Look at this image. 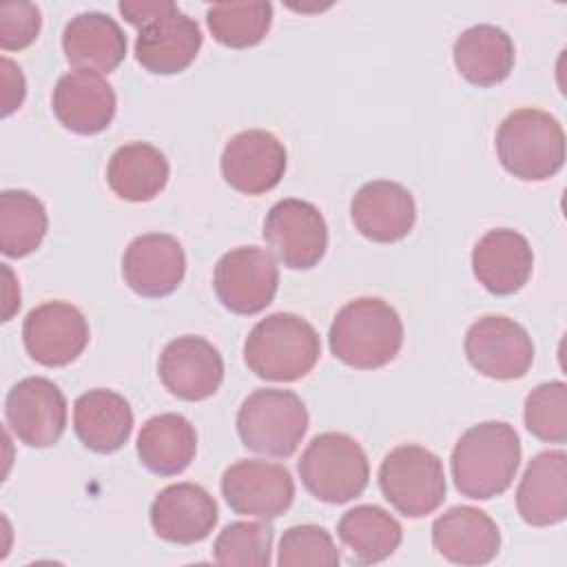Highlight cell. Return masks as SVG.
Segmentation results:
<instances>
[{
  "mask_svg": "<svg viewBox=\"0 0 567 567\" xmlns=\"http://www.w3.org/2000/svg\"><path fill=\"white\" fill-rule=\"evenodd\" d=\"M40 9L31 2L0 4V47L4 51L27 49L40 33Z\"/></svg>",
  "mask_w": 567,
  "mask_h": 567,
  "instance_id": "obj_35",
  "label": "cell"
},
{
  "mask_svg": "<svg viewBox=\"0 0 567 567\" xmlns=\"http://www.w3.org/2000/svg\"><path fill=\"white\" fill-rule=\"evenodd\" d=\"M2 270H4V277H7V286H4V319L2 321H9L11 315L20 308V290H18V284L13 286V275H11L9 266H4Z\"/></svg>",
  "mask_w": 567,
  "mask_h": 567,
  "instance_id": "obj_38",
  "label": "cell"
},
{
  "mask_svg": "<svg viewBox=\"0 0 567 567\" xmlns=\"http://www.w3.org/2000/svg\"><path fill=\"white\" fill-rule=\"evenodd\" d=\"M219 166L230 188L244 195H264L286 173V148L270 131L248 128L228 140Z\"/></svg>",
  "mask_w": 567,
  "mask_h": 567,
  "instance_id": "obj_15",
  "label": "cell"
},
{
  "mask_svg": "<svg viewBox=\"0 0 567 567\" xmlns=\"http://www.w3.org/2000/svg\"><path fill=\"white\" fill-rule=\"evenodd\" d=\"M516 509L527 525L547 527L567 516V454L545 450L536 454L518 483Z\"/></svg>",
  "mask_w": 567,
  "mask_h": 567,
  "instance_id": "obj_22",
  "label": "cell"
},
{
  "mask_svg": "<svg viewBox=\"0 0 567 567\" xmlns=\"http://www.w3.org/2000/svg\"><path fill=\"white\" fill-rule=\"evenodd\" d=\"M321 354L317 330L292 312H275L257 321L244 341V361L266 381H297Z\"/></svg>",
  "mask_w": 567,
  "mask_h": 567,
  "instance_id": "obj_3",
  "label": "cell"
},
{
  "mask_svg": "<svg viewBox=\"0 0 567 567\" xmlns=\"http://www.w3.org/2000/svg\"><path fill=\"white\" fill-rule=\"evenodd\" d=\"M62 49L71 66L102 75L122 64L126 55V35L106 13L84 11L66 22Z\"/></svg>",
  "mask_w": 567,
  "mask_h": 567,
  "instance_id": "obj_24",
  "label": "cell"
},
{
  "mask_svg": "<svg viewBox=\"0 0 567 567\" xmlns=\"http://www.w3.org/2000/svg\"><path fill=\"white\" fill-rule=\"evenodd\" d=\"M350 215L354 228L379 244H392L414 228L416 221V204L412 193L390 179H374L363 184L352 202Z\"/></svg>",
  "mask_w": 567,
  "mask_h": 567,
  "instance_id": "obj_18",
  "label": "cell"
},
{
  "mask_svg": "<svg viewBox=\"0 0 567 567\" xmlns=\"http://www.w3.org/2000/svg\"><path fill=\"white\" fill-rule=\"evenodd\" d=\"M0 66H2V115H11L16 109H20L27 93V84L16 62H11L9 58H2Z\"/></svg>",
  "mask_w": 567,
  "mask_h": 567,
  "instance_id": "obj_37",
  "label": "cell"
},
{
  "mask_svg": "<svg viewBox=\"0 0 567 567\" xmlns=\"http://www.w3.org/2000/svg\"><path fill=\"white\" fill-rule=\"evenodd\" d=\"M186 255L173 235L146 233L135 237L122 257V275L133 292L157 299L171 295L184 279Z\"/></svg>",
  "mask_w": 567,
  "mask_h": 567,
  "instance_id": "obj_16",
  "label": "cell"
},
{
  "mask_svg": "<svg viewBox=\"0 0 567 567\" xmlns=\"http://www.w3.org/2000/svg\"><path fill=\"white\" fill-rule=\"evenodd\" d=\"M215 498L197 483L164 487L151 505V525L162 540L193 545L204 540L217 525Z\"/></svg>",
  "mask_w": 567,
  "mask_h": 567,
  "instance_id": "obj_19",
  "label": "cell"
},
{
  "mask_svg": "<svg viewBox=\"0 0 567 567\" xmlns=\"http://www.w3.org/2000/svg\"><path fill=\"white\" fill-rule=\"evenodd\" d=\"M432 545L450 563L485 565L501 549V532L483 509L456 505L432 523Z\"/></svg>",
  "mask_w": 567,
  "mask_h": 567,
  "instance_id": "obj_20",
  "label": "cell"
},
{
  "mask_svg": "<svg viewBox=\"0 0 567 567\" xmlns=\"http://www.w3.org/2000/svg\"><path fill=\"white\" fill-rule=\"evenodd\" d=\"M197 452V434L182 414L151 416L137 434V456L142 465L157 476L184 472Z\"/></svg>",
  "mask_w": 567,
  "mask_h": 567,
  "instance_id": "obj_27",
  "label": "cell"
},
{
  "mask_svg": "<svg viewBox=\"0 0 567 567\" xmlns=\"http://www.w3.org/2000/svg\"><path fill=\"white\" fill-rule=\"evenodd\" d=\"M51 106L64 128L78 135H95L113 122L117 97L104 75L75 69L58 80Z\"/></svg>",
  "mask_w": 567,
  "mask_h": 567,
  "instance_id": "obj_17",
  "label": "cell"
},
{
  "mask_svg": "<svg viewBox=\"0 0 567 567\" xmlns=\"http://www.w3.org/2000/svg\"><path fill=\"white\" fill-rule=\"evenodd\" d=\"M120 13L124 16V20L133 27H146L151 24L153 20L171 13L173 9H177L175 2H155V0H122L117 4Z\"/></svg>",
  "mask_w": 567,
  "mask_h": 567,
  "instance_id": "obj_36",
  "label": "cell"
},
{
  "mask_svg": "<svg viewBox=\"0 0 567 567\" xmlns=\"http://www.w3.org/2000/svg\"><path fill=\"white\" fill-rule=\"evenodd\" d=\"M303 487L323 503L341 505L357 498L370 478L363 447L343 432L317 434L297 463Z\"/></svg>",
  "mask_w": 567,
  "mask_h": 567,
  "instance_id": "obj_5",
  "label": "cell"
},
{
  "mask_svg": "<svg viewBox=\"0 0 567 567\" xmlns=\"http://www.w3.org/2000/svg\"><path fill=\"white\" fill-rule=\"evenodd\" d=\"M73 430L84 447L97 454L117 452L133 432L128 401L106 388L80 394L73 403Z\"/></svg>",
  "mask_w": 567,
  "mask_h": 567,
  "instance_id": "obj_25",
  "label": "cell"
},
{
  "mask_svg": "<svg viewBox=\"0 0 567 567\" xmlns=\"http://www.w3.org/2000/svg\"><path fill=\"white\" fill-rule=\"evenodd\" d=\"M277 565L297 567V565H315V567H334L339 565V551L328 534V529L306 523L288 527L279 540Z\"/></svg>",
  "mask_w": 567,
  "mask_h": 567,
  "instance_id": "obj_34",
  "label": "cell"
},
{
  "mask_svg": "<svg viewBox=\"0 0 567 567\" xmlns=\"http://www.w3.org/2000/svg\"><path fill=\"white\" fill-rule=\"evenodd\" d=\"M237 432L244 447L286 458L297 452L308 432V410L290 390L261 388L244 399L237 412Z\"/></svg>",
  "mask_w": 567,
  "mask_h": 567,
  "instance_id": "obj_6",
  "label": "cell"
},
{
  "mask_svg": "<svg viewBox=\"0 0 567 567\" xmlns=\"http://www.w3.org/2000/svg\"><path fill=\"white\" fill-rule=\"evenodd\" d=\"M328 341L341 363L357 370H377L399 354L403 346V323L388 301L359 297L334 315Z\"/></svg>",
  "mask_w": 567,
  "mask_h": 567,
  "instance_id": "obj_2",
  "label": "cell"
},
{
  "mask_svg": "<svg viewBox=\"0 0 567 567\" xmlns=\"http://www.w3.org/2000/svg\"><path fill=\"white\" fill-rule=\"evenodd\" d=\"M4 416L20 443L29 447H49L64 434L66 399L51 379L27 377L9 390Z\"/></svg>",
  "mask_w": 567,
  "mask_h": 567,
  "instance_id": "obj_12",
  "label": "cell"
},
{
  "mask_svg": "<svg viewBox=\"0 0 567 567\" xmlns=\"http://www.w3.org/2000/svg\"><path fill=\"white\" fill-rule=\"evenodd\" d=\"M213 288L224 308L235 315H257L272 303L279 288V268L270 252L239 246L219 257Z\"/></svg>",
  "mask_w": 567,
  "mask_h": 567,
  "instance_id": "obj_8",
  "label": "cell"
},
{
  "mask_svg": "<svg viewBox=\"0 0 567 567\" xmlns=\"http://www.w3.org/2000/svg\"><path fill=\"white\" fill-rule=\"evenodd\" d=\"M49 217L42 202L27 190L0 193V250L7 257H27L44 239Z\"/></svg>",
  "mask_w": 567,
  "mask_h": 567,
  "instance_id": "obj_30",
  "label": "cell"
},
{
  "mask_svg": "<svg viewBox=\"0 0 567 567\" xmlns=\"http://www.w3.org/2000/svg\"><path fill=\"white\" fill-rule=\"evenodd\" d=\"M164 388L182 401H204L224 381V359L204 337L184 334L166 343L157 361Z\"/></svg>",
  "mask_w": 567,
  "mask_h": 567,
  "instance_id": "obj_14",
  "label": "cell"
},
{
  "mask_svg": "<svg viewBox=\"0 0 567 567\" xmlns=\"http://www.w3.org/2000/svg\"><path fill=\"white\" fill-rule=\"evenodd\" d=\"M213 38L230 49H248L259 44L272 22V4L255 2H219L206 11Z\"/></svg>",
  "mask_w": 567,
  "mask_h": 567,
  "instance_id": "obj_31",
  "label": "cell"
},
{
  "mask_svg": "<svg viewBox=\"0 0 567 567\" xmlns=\"http://www.w3.org/2000/svg\"><path fill=\"white\" fill-rule=\"evenodd\" d=\"M168 173V159L159 148L146 142H131L111 155L106 182L126 202H148L164 190Z\"/></svg>",
  "mask_w": 567,
  "mask_h": 567,
  "instance_id": "obj_28",
  "label": "cell"
},
{
  "mask_svg": "<svg viewBox=\"0 0 567 567\" xmlns=\"http://www.w3.org/2000/svg\"><path fill=\"white\" fill-rule=\"evenodd\" d=\"M454 66L474 86H494L514 69V42L496 24H474L454 42Z\"/></svg>",
  "mask_w": 567,
  "mask_h": 567,
  "instance_id": "obj_26",
  "label": "cell"
},
{
  "mask_svg": "<svg viewBox=\"0 0 567 567\" xmlns=\"http://www.w3.org/2000/svg\"><path fill=\"white\" fill-rule=\"evenodd\" d=\"M221 494L235 514L266 520L288 512L295 501V481L279 463L241 458L226 467Z\"/></svg>",
  "mask_w": 567,
  "mask_h": 567,
  "instance_id": "obj_11",
  "label": "cell"
},
{
  "mask_svg": "<svg viewBox=\"0 0 567 567\" xmlns=\"http://www.w3.org/2000/svg\"><path fill=\"white\" fill-rule=\"evenodd\" d=\"M496 153L507 173L525 182L554 177L565 162V131L540 109L509 113L496 131Z\"/></svg>",
  "mask_w": 567,
  "mask_h": 567,
  "instance_id": "obj_4",
  "label": "cell"
},
{
  "mask_svg": "<svg viewBox=\"0 0 567 567\" xmlns=\"http://www.w3.org/2000/svg\"><path fill=\"white\" fill-rule=\"evenodd\" d=\"M525 427L545 443L567 441V385L547 381L525 399Z\"/></svg>",
  "mask_w": 567,
  "mask_h": 567,
  "instance_id": "obj_33",
  "label": "cell"
},
{
  "mask_svg": "<svg viewBox=\"0 0 567 567\" xmlns=\"http://www.w3.org/2000/svg\"><path fill=\"white\" fill-rule=\"evenodd\" d=\"M22 341L35 363L62 368L84 352L89 343V323L75 306L47 301L24 317Z\"/></svg>",
  "mask_w": 567,
  "mask_h": 567,
  "instance_id": "obj_13",
  "label": "cell"
},
{
  "mask_svg": "<svg viewBox=\"0 0 567 567\" xmlns=\"http://www.w3.org/2000/svg\"><path fill=\"white\" fill-rule=\"evenodd\" d=\"M264 239L284 266L308 270L326 255L328 226L315 204L288 197L268 210Z\"/></svg>",
  "mask_w": 567,
  "mask_h": 567,
  "instance_id": "obj_10",
  "label": "cell"
},
{
  "mask_svg": "<svg viewBox=\"0 0 567 567\" xmlns=\"http://www.w3.org/2000/svg\"><path fill=\"white\" fill-rule=\"evenodd\" d=\"M463 346L472 368L489 379H520L534 363L529 332L503 315H485L474 321L465 332Z\"/></svg>",
  "mask_w": 567,
  "mask_h": 567,
  "instance_id": "obj_9",
  "label": "cell"
},
{
  "mask_svg": "<svg viewBox=\"0 0 567 567\" xmlns=\"http://www.w3.org/2000/svg\"><path fill=\"white\" fill-rule=\"evenodd\" d=\"M199 47V24L179 9H173L140 29L135 40V60L151 73L173 75L190 66Z\"/></svg>",
  "mask_w": 567,
  "mask_h": 567,
  "instance_id": "obj_23",
  "label": "cell"
},
{
  "mask_svg": "<svg viewBox=\"0 0 567 567\" xmlns=\"http://www.w3.org/2000/svg\"><path fill=\"white\" fill-rule=\"evenodd\" d=\"M272 527L266 523L237 520L226 525L213 545V558L219 565L266 567L270 565Z\"/></svg>",
  "mask_w": 567,
  "mask_h": 567,
  "instance_id": "obj_32",
  "label": "cell"
},
{
  "mask_svg": "<svg viewBox=\"0 0 567 567\" xmlns=\"http://www.w3.org/2000/svg\"><path fill=\"white\" fill-rule=\"evenodd\" d=\"M337 534L350 556L361 565H374L390 558L401 540V523L377 505H357L348 509L339 525Z\"/></svg>",
  "mask_w": 567,
  "mask_h": 567,
  "instance_id": "obj_29",
  "label": "cell"
},
{
  "mask_svg": "<svg viewBox=\"0 0 567 567\" xmlns=\"http://www.w3.org/2000/svg\"><path fill=\"white\" fill-rule=\"evenodd\" d=\"M534 268L529 241L512 228L487 230L472 250V270L478 284L498 297L520 290Z\"/></svg>",
  "mask_w": 567,
  "mask_h": 567,
  "instance_id": "obj_21",
  "label": "cell"
},
{
  "mask_svg": "<svg viewBox=\"0 0 567 567\" xmlns=\"http://www.w3.org/2000/svg\"><path fill=\"white\" fill-rule=\"evenodd\" d=\"M520 463V439L505 421H485L465 430L450 456L456 489L474 501L503 494Z\"/></svg>",
  "mask_w": 567,
  "mask_h": 567,
  "instance_id": "obj_1",
  "label": "cell"
},
{
  "mask_svg": "<svg viewBox=\"0 0 567 567\" xmlns=\"http://www.w3.org/2000/svg\"><path fill=\"white\" fill-rule=\"evenodd\" d=\"M379 487L383 498L408 518H421L439 509L447 489L441 458L414 443L385 454L379 467Z\"/></svg>",
  "mask_w": 567,
  "mask_h": 567,
  "instance_id": "obj_7",
  "label": "cell"
}]
</instances>
